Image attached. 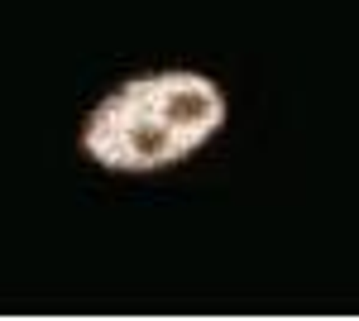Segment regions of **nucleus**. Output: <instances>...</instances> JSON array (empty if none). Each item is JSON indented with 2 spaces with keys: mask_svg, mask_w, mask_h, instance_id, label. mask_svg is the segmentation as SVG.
<instances>
[{
  "mask_svg": "<svg viewBox=\"0 0 359 321\" xmlns=\"http://www.w3.org/2000/svg\"><path fill=\"white\" fill-rule=\"evenodd\" d=\"M230 120L221 81L192 67H163L120 81L82 120V154L106 173H163L196 159Z\"/></svg>",
  "mask_w": 359,
  "mask_h": 321,
  "instance_id": "f257e3e1",
  "label": "nucleus"
}]
</instances>
